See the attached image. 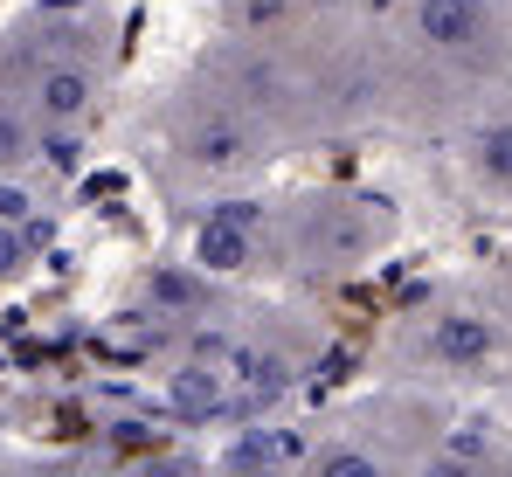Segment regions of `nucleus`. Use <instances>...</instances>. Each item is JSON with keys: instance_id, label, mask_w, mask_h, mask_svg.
Here are the masks:
<instances>
[{"instance_id": "nucleus-5", "label": "nucleus", "mask_w": 512, "mask_h": 477, "mask_svg": "<svg viewBox=\"0 0 512 477\" xmlns=\"http://www.w3.org/2000/svg\"><path fill=\"white\" fill-rule=\"evenodd\" d=\"M194 256L208 263V270H250V222H236V215H208L201 222V236H194Z\"/></svg>"}, {"instance_id": "nucleus-10", "label": "nucleus", "mask_w": 512, "mask_h": 477, "mask_svg": "<svg viewBox=\"0 0 512 477\" xmlns=\"http://www.w3.org/2000/svg\"><path fill=\"white\" fill-rule=\"evenodd\" d=\"M14 159H28V125L14 111H0V166H14Z\"/></svg>"}, {"instance_id": "nucleus-8", "label": "nucleus", "mask_w": 512, "mask_h": 477, "mask_svg": "<svg viewBox=\"0 0 512 477\" xmlns=\"http://www.w3.org/2000/svg\"><path fill=\"white\" fill-rule=\"evenodd\" d=\"M153 298L173 305V312H187V305H201V284H194L187 270H160V277H153Z\"/></svg>"}, {"instance_id": "nucleus-4", "label": "nucleus", "mask_w": 512, "mask_h": 477, "mask_svg": "<svg viewBox=\"0 0 512 477\" xmlns=\"http://www.w3.org/2000/svg\"><path fill=\"white\" fill-rule=\"evenodd\" d=\"M35 111L49 118V125H77L90 111V77L77 63H56V70H42L35 77Z\"/></svg>"}, {"instance_id": "nucleus-2", "label": "nucleus", "mask_w": 512, "mask_h": 477, "mask_svg": "<svg viewBox=\"0 0 512 477\" xmlns=\"http://www.w3.org/2000/svg\"><path fill=\"white\" fill-rule=\"evenodd\" d=\"M374 236V222H367V208H353V201H333V208H312V222H305V242L319 249V256H333V263H353L360 249Z\"/></svg>"}, {"instance_id": "nucleus-3", "label": "nucleus", "mask_w": 512, "mask_h": 477, "mask_svg": "<svg viewBox=\"0 0 512 477\" xmlns=\"http://www.w3.org/2000/svg\"><path fill=\"white\" fill-rule=\"evenodd\" d=\"M429 353H436V360H450V367H478V360L492 353V318H478V312L436 318V332H429Z\"/></svg>"}, {"instance_id": "nucleus-7", "label": "nucleus", "mask_w": 512, "mask_h": 477, "mask_svg": "<svg viewBox=\"0 0 512 477\" xmlns=\"http://www.w3.org/2000/svg\"><path fill=\"white\" fill-rule=\"evenodd\" d=\"M471 166H478V180H492V187H512V118L485 125V132L471 139Z\"/></svg>"}, {"instance_id": "nucleus-11", "label": "nucleus", "mask_w": 512, "mask_h": 477, "mask_svg": "<svg viewBox=\"0 0 512 477\" xmlns=\"http://www.w3.org/2000/svg\"><path fill=\"white\" fill-rule=\"evenodd\" d=\"M423 477H485V464L478 457H457V450H443V457H429Z\"/></svg>"}, {"instance_id": "nucleus-6", "label": "nucleus", "mask_w": 512, "mask_h": 477, "mask_svg": "<svg viewBox=\"0 0 512 477\" xmlns=\"http://www.w3.org/2000/svg\"><path fill=\"white\" fill-rule=\"evenodd\" d=\"M187 153L201 159V166H243V159H250V132H243L236 118H208V125L187 139Z\"/></svg>"}, {"instance_id": "nucleus-12", "label": "nucleus", "mask_w": 512, "mask_h": 477, "mask_svg": "<svg viewBox=\"0 0 512 477\" xmlns=\"http://www.w3.org/2000/svg\"><path fill=\"white\" fill-rule=\"evenodd\" d=\"M28 187H14V180H0V222H28Z\"/></svg>"}, {"instance_id": "nucleus-1", "label": "nucleus", "mask_w": 512, "mask_h": 477, "mask_svg": "<svg viewBox=\"0 0 512 477\" xmlns=\"http://www.w3.org/2000/svg\"><path fill=\"white\" fill-rule=\"evenodd\" d=\"M416 28L429 49H478L492 28V7L485 0H416Z\"/></svg>"}, {"instance_id": "nucleus-9", "label": "nucleus", "mask_w": 512, "mask_h": 477, "mask_svg": "<svg viewBox=\"0 0 512 477\" xmlns=\"http://www.w3.org/2000/svg\"><path fill=\"white\" fill-rule=\"evenodd\" d=\"M312 477H381V464L360 457V450H326V457L312 464Z\"/></svg>"}, {"instance_id": "nucleus-13", "label": "nucleus", "mask_w": 512, "mask_h": 477, "mask_svg": "<svg viewBox=\"0 0 512 477\" xmlns=\"http://www.w3.org/2000/svg\"><path fill=\"white\" fill-rule=\"evenodd\" d=\"M21 263V236H14V222H0V270H14Z\"/></svg>"}, {"instance_id": "nucleus-14", "label": "nucleus", "mask_w": 512, "mask_h": 477, "mask_svg": "<svg viewBox=\"0 0 512 477\" xmlns=\"http://www.w3.org/2000/svg\"><path fill=\"white\" fill-rule=\"evenodd\" d=\"M146 477H187V471H180V464H153Z\"/></svg>"}]
</instances>
